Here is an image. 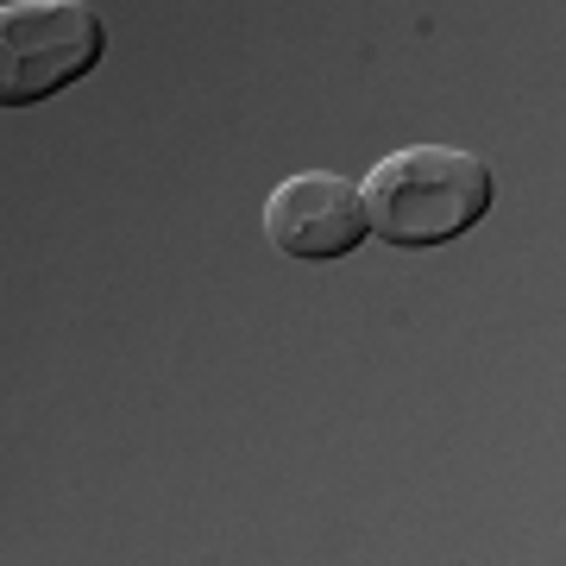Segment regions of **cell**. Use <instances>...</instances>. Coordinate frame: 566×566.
<instances>
[{
	"mask_svg": "<svg viewBox=\"0 0 566 566\" xmlns=\"http://www.w3.org/2000/svg\"><path fill=\"white\" fill-rule=\"evenodd\" d=\"M497 182L472 151L453 145H409L390 151L385 164H371L359 202H365V227L385 245H447L472 233L491 214Z\"/></svg>",
	"mask_w": 566,
	"mask_h": 566,
	"instance_id": "obj_1",
	"label": "cell"
},
{
	"mask_svg": "<svg viewBox=\"0 0 566 566\" xmlns=\"http://www.w3.org/2000/svg\"><path fill=\"white\" fill-rule=\"evenodd\" d=\"M264 233H271V245L283 259L334 264V259H353L371 227H365V202L353 189V177H340V170H296V177H283L271 189Z\"/></svg>",
	"mask_w": 566,
	"mask_h": 566,
	"instance_id": "obj_3",
	"label": "cell"
},
{
	"mask_svg": "<svg viewBox=\"0 0 566 566\" xmlns=\"http://www.w3.org/2000/svg\"><path fill=\"white\" fill-rule=\"evenodd\" d=\"M107 57V25L82 0L0 7V107H39Z\"/></svg>",
	"mask_w": 566,
	"mask_h": 566,
	"instance_id": "obj_2",
	"label": "cell"
}]
</instances>
